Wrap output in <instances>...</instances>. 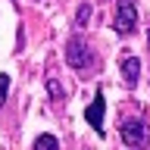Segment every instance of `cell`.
Segmentation results:
<instances>
[{
    "instance_id": "cell-5",
    "label": "cell",
    "mask_w": 150,
    "mask_h": 150,
    "mask_svg": "<svg viewBox=\"0 0 150 150\" xmlns=\"http://www.w3.org/2000/svg\"><path fill=\"white\" fill-rule=\"evenodd\" d=\"M119 66H122V78H125V84L134 88L138 78H141V59H138V56H131V53H125L119 59Z\"/></svg>"
},
{
    "instance_id": "cell-1",
    "label": "cell",
    "mask_w": 150,
    "mask_h": 150,
    "mask_svg": "<svg viewBox=\"0 0 150 150\" xmlns=\"http://www.w3.org/2000/svg\"><path fill=\"white\" fill-rule=\"evenodd\" d=\"M138 25V6H134V0H119V9H116V16H112V31L122 38H128Z\"/></svg>"
},
{
    "instance_id": "cell-9",
    "label": "cell",
    "mask_w": 150,
    "mask_h": 150,
    "mask_svg": "<svg viewBox=\"0 0 150 150\" xmlns=\"http://www.w3.org/2000/svg\"><path fill=\"white\" fill-rule=\"evenodd\" d=\"M47 84H50V88H47V91H50V97H63V88H59V81H56L53 75L47 78Z\"/></svg>"
},
{
    "instance_id": "cell-7",
    "label": "cell",
    "mask_w": 150,
    "mask_h": 150,
    "mask_svg": "<svg viewBox=\"0 0 150 150\" xmlns=\"http://www.w3.org/2000/svg\"><path fill=\"white\" fill-rule=\"evenodd\" d=\"M88 19H91V3H81L78 13H75V28H84V25H88Z\"/></svg>"
},
{
    "instance_id": "cell-8",
    "label": "cell",
    "mask_w": 150,
    "mask_h": 150,
    "mask_svg": "<svg viewBox=\"0 0 150 150\" xmlns=\"http://www.w3.org/2000/svg\"><path fill=\"white\" fill-rule=\"evenodd\" d=\"M6 94H9V75L0 72V110H3V103H6Z\"/></svg>"
},
{
    "instance_id": "cell-2",
    "label": "cell",
    "mask_w": 150,
    "mask_h": 150,
    "mask_svg": "<svg viewBox=\"0 0 150 150\" xmlns=\"http://www.w3.org/2000/svg\"><path fill=\"white\" fill-rule=\"evenodd\" d=\"M122 141H125L128 147H134V150H141L147 144V122H144V116L122 122Z\"/></svg>"
},
{
    "instance_id": "cell-4",
    "label": "cell",
    "mask_w": 150,
    "mask_h": 150,
    "mask_svg": "<svg viewBox=\"0 0 150 150\" xmlns=\"http://www.w3.org/2000/svg\"><path fill=\"white\" fill-rule=\"evenodd\" d=\"M103 110H106V97H103V91L94 94V103L84 110V119L91 122L94 131H103Z\"/></svg>"
},
{
    "instance_id": "cell-3",
    "label": "cell",
    "mask_w": 150,
    "mask_h": 150,
    "mask_svg": "<svg viewBox=\"0 0 150 150\" xmlns=\"http://www.w3.org/2000/svg\"><path fill=\"white\" fill-rule=\"evenodd\" d=\"M88 59H94V53H91V47L84 44V38H78V35L69 38V44H66V63L81 72L84 66H88Z\"/></svg>"
},
{
    "instance_id": "cell-6",
    "label": "cell",
    "mask_w": 150,
    "mask_h": 150,
    "mask_svg": "<svg viewBox=\"0 0 150 150\" xmlns=\"http://www.w3.org/2000/svg\"><path fill=\"white\" fill-rule=\"evenodd\" d=\"M31 150H59V141H56V134H38Z\"/></svg>"
}]
</instances>
